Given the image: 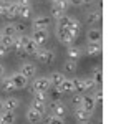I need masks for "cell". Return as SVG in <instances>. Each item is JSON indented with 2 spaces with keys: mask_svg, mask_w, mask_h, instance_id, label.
<instances>
[{
  "mask_svg": "<svg viewBox=\"0 0 121 124\" xmlns=\"http://www.w3.org/2000/svg\"><path fill=\"white\" fill-rule=\"evenodd\" d=\"M93 0H81V5H91Z\"/></svg>",
  "mask_w": 121,
  "mask_h": 124,
  "instance_id": "42",
  "label": "cell"
},
{
  "mask_svg": "<svg viewBox=\"0 0 121 124\" xmlns=\"http://www.w3.org/2000/svg\"><path fill=\"white\" fill-rule=\"evenodd\" d=\"M66 56H68V60H78V58L81 56V48H78V46H66Z\"/></svg>",
  "mask_w": 121,
  "mask_h": 124,
  "instance_id": "20",
  "label": "cell"
},
{
  "mask_svg": "<svg viewBox=\"0 0 121 124\" xmlns=\"http://www.w3.org/2000/svg\"><path fill=\"white\" fill-rule=\"evenodd\" d=\"M7 53H9V50H7L5 46H2V45H0V56H5Z\"/></svg>",
  "mask_w": 121,
  "mask_h": 124,
  "instance_id": "41",
  "label": "cell"
},
{
  "mask_svg": "<svg viewBox=\"0 0 121 124\" xmlns=\"http://www.w3.org/2000/svg\"><path fill=\"white\" fill-rule=\"evenodd\" d=\"M48 89H50L48 76H38L33 79V83H32V93H40V91L47 93Z\"/></svg>",
  "mask_w": 121,
  "mask_h": 124,
  "instance_id": "5",
  "label": "cell"
},
{
  "mask_svg": "<svg viewBox=\"0 0 121 124\" xmlns=\"http://www.w3.org/2000/svg\"><path fill=\"white\" fill-rule=\"evenodd\" d=\"M0 124H3V123H2V116H0Z\"/></svg>",
  "mask_w": 121,
  "mask_h": 124,
  "instance_id": "46",
  "label": "cell"
},
{
  "mask_svg": "<svg viewBox=\"0 0 121 124\" xmlns=\"http://www.w3.org/2000/svg\"><path fill=\"white\" fill-rule=\"evenodd\" d=\"M76 68H78V63L75 60H66L65 63H63V71L65 73H75Z\"/></svg>",
  "mask_w": 121,
  "mask_h": 124,
  "instance_id": "28",
  "label": "cell"
},
{
  "mask_svg": "<svg viewBox=\"0 0 121 124\" xmlns=\"http://www.w3.org/2000/svg\"><path fill=\"white\" fill-rule=\"evenodd\" d=\"M85 50H86V55H90V56L100 55L101 53V43H88Z\"/></svg>",
  "mask_w": 121,
  "mask_h": 124,
  "instance_id": "21",
  "label": "cell"
},
{
  "mask_svg": "<svg viewBox=\"0 0 121 124\" xmlns=\"http://www.w3.org/2000/svg\"><path fill=\"white\" fill-rule=\"evenodd\" d=\"M63 94L58 88H52V93H50V96H52V99L53 101H60V96Z\"/></svg>",
  "mask_w": 121,
  "mask_h": 124,
  "instance_id": "36",
  "label": "cell"
},
{
  "mask_svg": "<svg viewBox=\"0 0 121 124\" xmlns=\"http://www.w3.org/2000/svg\"><path fill=\"white\" fill-rule=\"evenodd\" d=\"M58 89H60L61 93H75V81H73V78H65L63 83L60 85Z\"/></svg>",
  "mask_w": 121,
  "mask_h": 124,
  "instance_id": "18",
  "label": "cell"
},
{
  "mask_svg": "<svg viewBox=\"0 0 121 124\" xmlns=\"http://www.w3.org/2000/svg\"><path fill=\"white\" fill-rule=\"evenodd\" d=\"M27 38H28V35H15L13 37V45H12V48H15V51L18 55H25L23 53V45H25Z\"/></svg>",
  "mask_w": 121,
  "mask_h": 124,
  "instance_id": "11",
  "label": "cell"
},
{
  "mask_svg": "<svg viewBox=\"0 0 121 124\" xmlns=\"http://www.w3.org/2000/svg\"><path fill=\"white\" fill-rule=\"evenodd\" d=\"M48 99V94L40 91V93H33V101H38V103H47Z\"/></svg>",
  "mask_w": 121,
  "mask_h": 124,
  "instance_id": "33",
  "label": "cell"
},
{
  "mask_svg": "<svg viewBox=\"0 0 121 124\" xmlns=\"http://www.w3.org/2000/svg\"><path fill=\"white\" fill-rule=\"evenodd\" d=\"M75 119L78 121V124L86 123V121H91V113L85 111V109H81V108H76V109H75Z\"/></svg>",
  "mask_w": 121,
  "mask_h": 124,
  "instance_id": "16",
  "label": "cell"
},
{
  "mask_svg": "<svg viewBox=\"0 0 121 124\" xmlns=\"http://www.w3.org/2000/svg\"><path fill=\"white\" fill-rule=\"evenodd\" d=\"M13 27H15V33L17 35H25L23 31L27 30V25L25 23H13Z\"/></svg>",
  "mask_w": 121,
  "mask_h": 124,
  "instance_id": "34",
  "label": "cell"
},
{
  "mask_svg": "<svg viewBox=\"0 0 121 124\" xmlns=\"http://www.w3.org/2000/svg\"><path fill=\"white\" fill-rule=\"evenodd\" d=\"M30 108H32V109H35L37 113H40L42 116L47 113V103H38V101H33V99H32Z\"/></svg>",
  "mask_w": 121,
  "mask_h": 124,
  "instance_id": "26",
  "label": "cell"
},
{
  "mask_svg": "<svg viewBox=\"0 0 121 124\" xmlns=\"http://www.w3.org/2000/svg\"><path fill=\"white\" fill-rule=\"evenodd\" d=\"M66 8H68V0H53L52 2V10H58V12L65 13Z\"/></svg>",
  "mask_w": 121,
  "mask_h": 124,
  "instance_id": "22",
  "label": "cell"
},
{
  "mask_svg": "<svg viewBox=\"0 0 121 124\" xmlns=\"http://www.w3.org/2000/svg\"><path fill=\"white\" fill-rule=\"evenodd\" d=\"M81 99H83L81 93H78V94H75L73 98H71V103L75 104V108H81Z\"/></svg>",
  "mask_w": 121,
  "mask_h": 124,
  "instance_id": "35",
  "label": "cell"
},
{
  "mask_svg": "<svg viewBox=\"0 0 121 124\" xmlns=\"http://www.w3.org/2000/svg\"><path fill=\"white\" fill-rule=\"evenodd\" d=\"M18 106H20V99H17V98H7V99H2V111L15 113V109H18Z\"/></svg>",
  "mask_w": 121,
  "mask_h": 124,
  "instance_id": "10",
  "label": "cell"
},
{
  "mask_svg": "<svg viewBox=\"0 0 121 124\" xmlns=\"http://www.w3.org/2000/svg\"><path fill=\"white\" fill-rule=\"evenodd\" d=\"M76 35L71 30H66V28H56V37H58V41L63 43L65 46H71L76 40Z\"/></svg>",
  "mask_w": 121,
  "mask_h": 124,
  "instance_id": "2",
  "label": "cell"
},
{
  "mask_svg": "<svg viewBox=\"0 0 121 124\" xmlns=\"http://www.w3.org/2000/svg\"><path fill=\"white\" fill-rule=\"evenodd\" d=\"M35 58H37L40 63L50 65V63L55 60V51H53V50H48V48L40 46V48H38V51L35 53Z\"/></svg>",
  "mask_w": 121,
  "mask_h": 124,
  "instance_id": "4",
  "label": "cell"
},
{
  "mask_svg": "<svg viewBox=\"0 0 121 124\" xmlns=\"http://www.w3.org/2000/svg\"><path fill=\"white\" fill-rule=\"evenodd\" d=\"M0 111H2V98H0Z\"/></svg>",
  "mask_w": 121,
  "mask_h": 124,
  "instance_id": "45",
  "label": "cell"
},
{
  "mask_svg": "<svg viewBox=\"0 0 121 124\" xmlns=\"http://www.w3.org/2000/svg\"><path fill=\"white\" fill-rule=\"evenodd\" d=\"M73 81H75V91H78V93H85V91L95 88V83H93V79H91V76L73 78Z\"/></svg>",
  "mask_w": 121,
  "mask_h": 124,
  "instance_id": "3",
  "label": "cell"
},
{
  "mask_svg": "<svg viewBox=\"0 0 121 124\" xmlns=\"http://www.w3.org/2000/svg\"><path fill=\"white\" fill-rule=\"evenodd\" d=\"M91 79H93L95 85H101V81H103V71H101V68L93 70V76H91Z\"/></svg>",
  "mask_w": 121,
  "mask_h": 124,
  "instance_id": "31",
  "label": "cell"
},
{
  "mask_svg": "<svg viewBox=\"0 0 121 124\" xmlns=\"http://www.w3.org/2000/svg\"><path fill=\"white\" fill-rule=\"evenodd\" d=\"M7 18L13 20L15 17H18V5L15 3V2H10L9 3V8H7V15H5Z\"/></svg>",
  "mask_w": 121,
  "mask_h": 124,
  "instance_id": "24",
  "label": "cell"
},
{
  "mask_svg": "<svg viewBox=\"0 0 121 124\" xmlns=\"http://www.w3.org/2000/svg\"><path fill=\"white\" fill-rule=\"evenodd\" d=\"M80 22L78 18H75V17H68V15H63V17H60V18L56 20V28H66V30H71L75 33H78L80 31Z\"/></svg>",
  "mask_w": 121,
  "mask_h": 124,
  "instance_id": "1",
  "label": "cell"
},
{
  "mask_svg": "<svg viewBox=\"0 0 121 124\" xmlns=\"http://www.w3.org/2000/svg\"><path fill=\"white\" fill-rule=\"evenodd\" d=\"M101 18V15H100V10H91V12H88L86 13V22L90 23V25H95V23H98Z\"/></svg>",
  "mask_w": 121,
  "mask_h": 124,
  "instance_id": "23",
  "label": "cell"
},
{
  "mask_svg": "<svg viewBox=\"0 0 121 124\" xmlns=\"http://www.w3.org/2000/svg\"><path fill=\"white\" fill-rule=\"evenodd\" d=\"M18 73L22 75V76H25L27 79H30V78H33L35 75H37V65H35V63H30V61L22 63Z\"/></svg>",
  "mask_w": 121,
  "mask_h": 124,
  "instance_id": "8",
  "label": "cell"
},
{
  "mask_svg": "<svg viewBox=\"0 0 121 124\" xmlns=\"http://www.w3.org/2000/svg\"><path fill=\"white\" fill-rule=\"evenodd\" d=\"M81 109L88 111V113H93L95 109H96V103H95L93 96H90V94L83 96V99H81Z\"/></svg>",
  "mask_w": 121,
  "mask_h": 124,
  "instance_id": "14",
  "label": "cell"
},
{
  "mask_svg": "<svg viewBox=\"0 0 121 124\" xmlns=\"http://www.w3.org/2000/svg\"><path fill=\"white\" fill-rule=\"evenodd\" d=\"M2 35H3V37H15L17 33H15V27H13V23H7V25L2 28Z\"/></svg>",
  "mask_w": 121,
  "mask_h": 124,
  "instance_id": "30",
  "label": "cell"
},
{
  "mask_svg": "<svg viewBox=\"0 0 121 124\" xmlns=\"http://www.w3.org/2000/svg\"><path fill=\"white\" fill-rule=\"evenodd\" d=\"M2 116V123L3 124H13L15 123V113H10V111H0Z\"/></svg>",
  "mask_w": 121,
  "mask_h": 124,
  "instance_id": "25",
  "label": "cell"
},
{
  "mask_svg": "<svg viewBox=\"0 0 121 124\" xmlns=\"http://www.w3.org/2000/svg\"><path fill=\"white\" fill-rule=\"evenodd\" d=\"M37 51H38V46L32 41V38L28 37L27 41H25V45H23V53H25V55H32V56H35Z\"/></svg>",
  "mask_w": 121,
  "mask_h": 124,
  "instance_id": "19",
  "label": "cell"
},
{
  "mask_svg": "<svg viewBox=\"0 0 121 124\" xmlns=\"http://www.w3.org/2000/svg\"><path fill=\"white\" fill-rule=\"evenodd\" d=\"M93 99H95V103H96V106L101 103V99H103V93L101 91H96V94L93 96Z\"/></svg>",
  "mask_w": 121,
  "mask_h": 124,
  "instance_id": "39",
  "label": "cell"
},
{
  "mask_svg": "<svg viewBox=\"0 0 121 124\" xmlns=\"http://www.w3.org/2000/svg\"><path fill=\"white\" fill-rule=\"evenodd\" d=\"M32 15V5H18V17L22 18H28Z\"/></svg>",
  "mask_w": 121,
  "mask_h": 124,
  "instance_id": "29",
  "label": "cell"
},
{
  "mask_svg": "<svg viewBox=\"0 0 121 124\" xmlns=\"http://www.w3.org/2000/svg\"><path fill=\"white\" fill-rule=\"evenodd\" d=\"M9 3H10V0H5V2H2V3H0V15H2V17H5V15H7Z\"/></svg>",
  "mask_w": 121,
  "mask_h": 124,
  "instance_id": "38",
  "label": "cell"
},
{
  "mask_svg": "<svg viewBox=\"0 0 121 124\" xmlns=\"http://www.w3.org/2000/svg\"><path fill=\"white\" fill-rule=\"evenodd\" d=\"M52 2H53V0H52Z\"/></svg>",
  "mask_w": 121,
  "mask_h": 124,
  "instance_id": "49",
  "label": "cell"
},
{
  "mask_svg": "<svg viewBox=\"0 0 121 124\" xmlns=\"http://www.w3.org/2000/svg\"><path fill=\"white\" fill-rule=\"evenodd\" d=\"M0 88H2L3 91H13V89H15V86H13V83H12L10 76H3V78H2V81H0Z\"/></svg>",
  "mask_w": 121,
  "mask_h": 124,
  "instance_id": "27",
  "label": "cell"
},
{
  "mask_svg": "<svg viewBox=\"0 0 121 124\" xmlns=\"http://www.w3.org/2000/svg\"><path fill=\"white\" fill-rule=\"evenodd\" d=\"M0 38H2V30H0Z\"/></svg>",
  "mask_w": 121,
  "mask_h": 124,
  "instance_id": "47",
  "label": "cell"
},
{
  "mask_svg": "<svg viewBox=\"0 0 121 124\" xmlns=\"http://www.w3.org/2000/svg\"><path fill=\"white\" fill-rule=\"evenodd\" d=\"M25 117H27V121H28L30 124H38L40 121H42V117H43V116L40 114V113H37L35 109L28 108L27 113H25Z\"/></svg>",
  "mask_w": 121,
  "mask_h": 124,
  "instance_id": "17",
  "label": "cell"
},
{
  "mask_svg": "<svg viewBox=\"0 0 121 124\" xmlns=\"http://www.w3.org/2000/svg\"><path fill=\"white\" fill-rule=\"evenodd\" d=\"M2 2H5V0H0V3H2Z\"/></svg>",
  "mask_w": 121,
  "mask_h": 124,
  "instance_id": "48",
  "label": "cell"
},
{
  "mask_svg": "<svg viewBox=\"0 0 121 124\" xmlns=\"http://www.w3.org/2000/svg\"><path fill=\"white\" fill-rule=\"evenodd\" d=\"M0 45L5 46L7 50H10L12 45H13V37H3V35H2V38H0Z\"/></svg>",
  "mask_w": 121,
  "mask_h": 124,
  "instance_id": "32",
  "label": "cell"
},
{
  "mask_svg": "<svg viewBox=\"0 0 121 124\" xmlns=\"http://www.w3.org/2000/svg\"><path fill=\"white\" fill-rule=\"evenodd\" d=\"M86 40L88 43H101V30L100 28H90L86 31Z\"/></svg>",
  "mask_w": 121,
  "mask_h": 124,
  "instance_id": "13",
  "label": "cell"
},
{
  "mask_svg": "<svg viewBox=\"0 0 121 124\" xmlns=\"http://www.w3.org/2000/svg\"><path fill=\"white\" fill-rule=\"evenodd\" d=\"M70 5H75V7H80L81 5V0H68Z\"/></svg>",
  "mask_w": 121,
  "mask_h": 124,
  "instance_id": "40",
  "label": "cell"
},
{
  "mask_svg": "<svg viewBox=\"0 0 121 124\" xmlns=\"http://www.w3.org/2000/svg\"><path fill=\"white\" fill-rule=\"evenodd\" d=\"M3 75H5V68H3L2 65H0V78L3 76Z\"/></svg>",
  "mask_w": 121,
  "mask_h": 124,
  "instance_id": "43",
  "label": "cell"
},
{
  "mask_svg": "<svg viewBox=\"0 0 121 124\" xmlns=\"http://www.w3.org/2000/svg\"><path fill=\"white\" fill-rule=\"evenodd\" d=\"M81 124H91V121H86V123H81Z\"/></svg>",
  "mask_w": 121,
  "mask_h": 124,
  "instance_id": "44",
  "label": "cell"
},
{
  "mask_svg": "<svg viewBox=\"0 0 121 124\" xmlns=\"http://www.w3.org/2000/svg\"><path fill=\"white\" fill-rule=\"evenodd\" d=\"M48 37H50V35H48V30H33V31H32V35H30L32 41H33L38 48L43 46V45L47 43Z\"/></svg>",
  "mask_w": 121,
  "mask_h": 124,
  "instance_id": "6",
  "label": "cell"
},
{
  "mask_svg": "<svg viewBox=\"0 0 121 124\" xmlns=\"http://www.w3.org/2000/svg\"><path fill=\"white\" fill-rule=\"evenodd\" d=\"M47 124H65V119L63 117H56V116H52L47 121Z\"/></svg>",
  "mask_w": 121,
  "mask_h": 124,
  "instance_id": "37",
  "label": "cell"
},
{
  "mask_svg": "<svg viewBox=\"0 0 121 124\" xmlns=\"http://www.w3.org/2000/svg\"><path fill=\"white\" fill-rule=\"evenodd\" d=\"M10 79H12V83L15 86V89H23V88H27V85H28V79L25 76H22L20 73L10 75Z\"/></svg>",
  "mask_w": 121,
  "mask_h": 124,
  "instance_id": "12",
  "label": "cell"
},
{
  "mask_svg": "<svg viewBox=\"0 0 121 124\" xmlns=\"http://www.w3.org/2000/svg\"><path fill=\"white\" fill-rule=\"evenodd\" d=\"M50 23H52V18L48 15H38L32 22V28L33 30H48Z\"/></svg>",
  "mask_w": 121,
  "mask_h": 124,
  "instance_id": "7",
  "label": "cell"
},
{
  "mask_svg": "<svg viewBox=\"0 0 121 124\" xmlns=\"http://www.w3.org/2000/svg\"><path fill=\"white\" fill-rule=\"evenodd\" d=\"M65 75L63 73H58V71H55V73H52L50 76H48V81H50V88H60V85L63 83V79H65Z\"/></svg>",
  "mask_w": 121,
  "mask_h": 124,
  "instance_id": "15",
  "label": "cell"
},
{
  "mask_svg": "<svg viewBox=\"0 0 121 124\" xmlns=\"http://www.w3.org/2000/svg\"><path fill=\"white\" fill-rule=\"evenodd\" d=\"M50 114L56 116V117H63L66 114V106L61 101H53L50 103Z\"/></svg>",
  "mask_w": 121,
  "mask_h": 124,
  "instance_id": "9",
  "label": "cell"
}]
</instances>
